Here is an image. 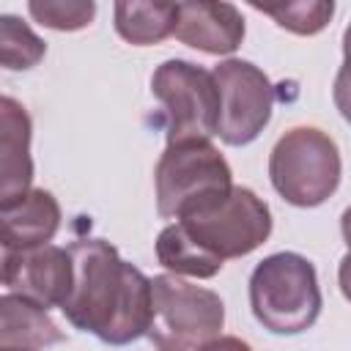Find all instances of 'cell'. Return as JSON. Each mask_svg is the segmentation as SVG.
Returning <instances> with one entry per match:
<instances>
[{
	"mask_svg": "<svg viewBox=\"0 0 351 351\" xmlns=\"http://www.w3.org/2000/svg\"><path fill=\"white\" fill-rule=\"evenodd\" d=\"M69 252L74 285L60 307L66 321L107 346H129L148 335L154 313L151 280L104 239H77Z\"/></svg>",
	"mask_w": 351,
	"mask_h": 351,
	"instance_id": "obj_1",
	"label": "cell"
},
{
	"mask_svg": "<svg viewBox=\"0 0 351 351\" xmlns=\"http://www.w3.org/2000/svg\"><path fill=\"white\" fill-rule=\"evenodd\" d=\"M315 266L299 252H274L250 274V307L271 335H299L321 315Z\"/></svg>",
	"mask_w": 351,
	"mask_h": 351,
	"instance_id": "obj_2",
	"label": "cell"
},
{
	"mask_svg": "<svg viewBox=\"0 0 351 351\" xmlns=\"http://www.w3.org/2000/svg\"><path fill=\"white\" fill-rule=\"evenodd\" d=\"M208 255L219 258H241L258 250L271 233V211L263 197H258L250 186H236L219 195H211L176 219Z\"/></svg>",
	"mask_w": 351,
	"mask_h": 351,
	"instance_id": "obj_3",
	"label": "cell"
},
{
	"mask_svg": "<svg viewBox=\"0 0 351 351\" xmlns=\"http://www.w3.org/2000/svg\"><path fill=\"white\" fill-rule=\"evenodd\" d=\"M337 143L315 126L288 129L269 154V178L274 192L299 208H315L340 186Z\"/></svg>",
	"mask_w": 351,
	"mask_h": 351,
	"instance_id": "obj_4",
	"label": "cell"
},
{
	"mask_svg": "<svg viewBox=\"0 0 351 351\" xmlns=\"http://www.w3.org/2000/svg\"><path fill=\"white\" fill-rule=\"evenodd\" d=\"M154 313L148 337L162 351H197L225 326V304L211 288L178 280V274H156L151 280Z\"/></svg>",
	"mask_w": 351,
	"mask_h": 351,
	"instance_id": "obj_5",
	"label": "cell"
},
{
	"mask_svg": "<svg viewBox=\"0 0 351 351\" xmlns=\"http://www.w3.org/2000/svg\"><path fill=\"white\" fill-rule=\"evenodd\" d=\"M156 211L165 219H178L189 206L233 189V173L211 140L167 143L154 170Z\"/></svg>",
	"mask_w": 351,
	"mask_h": 351,
	"instance_id": "obj_6",
	"label": "cell"
},
{
	"mask_svg": "<svg viewBox=\"0 0 351 351\" xmlns=\"http://www.w3.org/2000/svg\"><path fill=\"white\" fill-rule=\"evenodd\" d=\"M151 93L162 104L167 143L211 140L219 121V90L214 74L197 63L173 58L156 66Z\"/></svg>",
	"mask_w": 351,
	"mask_h": 351,
	"instance_id": "obj_7",
	"label": "cell"
},
{
	"mask_svg": "<svg viewBox=\"0 0 351 351\" xmlns=\"http://www.w3.org/2000/svg\"><path fill=\"white\" fill-rule=\"evenodd\" d=\"M214 82L219 90L217 134L225 145H250L271 121L274 85L263 69L250 60L228 58L214 66Z\"/></svg>",
	"mask_w": 351,
	"mask_h": 351,
	"instance_id": "obj_8",
	"label": "cell"
},
{
	"mask_svg": "<svg viewBox=\"0 0 351 351\" xmlns=\"http://www.w3.org/2000/svg\"><path fill=\"white\" fill-rule=\"evenodd\" d=\"M3 285L8 293L25 296L44 310L63 307L74 285L71 252L58 244L8 250L3 255Z\"/></svg>",
	"mask_w": 351,
	"mask_h": 351,
	"instance_id": "obj_9",
	"label": "cell"
},
{
	"mask_svg": "<svg viewBox=\"0 0 351 351\" xmlns=\"http://www.w3.org/2000/svg\"><path fill=\"white\" fill-rule=\"evenodd\" d=\"M173 36L206 55H230L244 41V19L233 3H178V25Z\"/></svg>",
	"mask_w": 351,
	"mask_h": 351,
	"instance_id": "obj_10",
	"label": "cell"
},
{
	"mask_svg": "<svg viewBox=\"0 0 351 351\" xmlns=\"http://www.w3.org/2000/svg\"><path fill=\"white\" fill-rule=\"evenodd\" d=\"M30 115L11 99H0V206H8L30 192Z\"/></svg>",
	"mask_w": 351,
	"mask_h": 351,
	"instance_id": "obj_11",
	"label": "cell"
},
{
	"mask_svg": "<svg viewBox=\"0 0 351 351\" xmlns=\"http://www.w3.org/2000/svg\"><path fill=\"white\" fill-rule=\"evenodd\" d=\"M3 250H30L49 244L60 228V206L52 192L30 189L19 200L0 206Z\"/></svg>",
	"mask_w": 351,
	"mask_h": 351,
	"instance_id": "obj_12",
	"label": "cell"
},
{
	"mask_svg": "<svg viewBox=\"0 0 351 351\" xmlns=\"http://www.w3.org/2000/svg\"><path fill=\"white\" fill-rule=\"evenodd\" d=\"M66 335L49 318V313L16 293L0 296V348H47L63 343Z\"/></svg>",
	"mask_w": 351,
	"mask_h": 351,
	"instance_id": "obj_13",
	"label": "cell"
},
{
	"mask_svg": "<svg viewBox=\"0 0 351 351\" xmlns=\"http://www.w3.org/2000/svg\"><path fill=\"white\" fill-rule=\"evenodd\" d=\"M112 14H115V33L134 47L159 44L167 36H173L178 25V3L121 0L112 5Z\"/></svg>",
	"mask_w": 351,
	"mask_h": 351,
	"instance_id": "obj_14",
	"label": "cell"
},
{
	"mask_svg": "<svg viewBox=\"0 0 351 351\" xmlns=\"http://www.w3.org/2000/svg\"><path fill=\"white\" fill-rule=\"evenodd\" d=\"M156 261L165 269H170L173 274H186V277H197V280H208V277L219 274V269H222V261L208 255L178 222L159 230Z\"/></svg>",
	"mask_w": 351,
	"mask_h": 351,
	"instance_id": "obj_15",
	"label": "cell"
},
{
	"mask_svg": "<svg viewBox=\"0 0 351 351\" xmlns=\"http://www.w3.org/2000/svg\"><path fill=\"white\" fill-rule=\"evenodd\" d=\"M47 55V44L14 14L0 16V63L8 71L33 69Z\"/></svg>",
	"mask_w": 351,
	"mask_h": 351,
	"instance_id": "obj_16",
	"label": "cell"
},
{
	"mask_svg": "<svg viewBox=\"0 0 351 351\" xmlns=\"http://www.w3.org/2000/svg\"><path fill=\"white\" fill-rule=\"evenodd\" d=\"M252 8L263 11L282 30L296 33V36H315V33H321L329 25L332 14H335V3L332 0H296V3H280V5L252 3Z\"/></svg>",
	"mask_w": 351,
	"mask_h": 351,
	"instance_id": "obj_17",
	"label": "cell"
},
{
	"mask_svg": "<svg viewBox=\"0 0 351 351\" xmlns=\"http://www.w3.org/2000/svg\"><path fill=\"white\" fill-rule=\"evenodd\" d=\"M30 16L49 30H82L96 16L93 0H30Z\"/></svg>",
	"mask_w": 351,
	"mask_h": 351,
	"instance_id": "obj_18",
	"label": "cell"
},
{
	"mask_svg": "<svg viewBox=\"0 0 351 351\" xmlns=\"http://www.w3.org/2000/svg\"><path fill=\"white\" fill-rule=\"evenodd\" d=\"M332 99H335V107L343 115V121L351 123V25L343 33V66L335 77Z\"/></svg>",
	"mask_w": 351,
	"mask_h": 351,
	"instance_id": "obj_19",
	"label": "cell"
},
{
	"mask_svg": "<svg viewBox=\"0 0 351 351\" xmlns=\"http://www.w3.org/2000/svg\"><path fill=\"white\" fill-rule=\"evenodd\" d=\"M197 351H252V346L241 337H233V335H225V337H214L211 343H206L203 348Z\"/></svg>",
	"mask_w": 351,
	"mask_h": 351,
	"instance_id": "obj_20",
	"label": "cell"
},
{
	"mask_svg": "<svg viewBox=\"0 0 351 351\" xmlns=\"http://www.w3.org/2000/svg\"><path fill=\"white\" fill-rule=\"evenodd\" d=\"M340 233H343V239H346V244H348V252H351V206L343 211V217H340Z\"/></svg>",
	"mask_w": 351,
	"mask_h": 351,
	"instance_id": "obj_21",
	"label": "cell"
},
{
	"mask_svg": "<svg viewBox=\"0 0 351 351\" xmlns=\"http://www.w3.org/2000/svg\"><path fill=\"white\" fill-rule=\"evenodd\" d=\"M0 351H33V348H0Z\"/></svg>",
	"mask_w": 351,
	"mask_h": 351,
	"instance_id": "obj_22",
	"label": "cell"
}]
</instances>
